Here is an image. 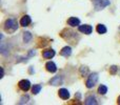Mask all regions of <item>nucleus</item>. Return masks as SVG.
<instances>
[{"label": "nucleus", "mask_w": 120, "mask_h": 105, "mask_svg": "<svg viewBox=\"0 0 120 105\" xmlns=\"http://www.w3.org/2000/svg\"><path fill=\"white\" fill-rule=\"evenodd\" d=\"M3 29L6 33L13 34L17 31V29H18V22L16 21V19H13V18L6 19L4 24H3Z\"/></svg>", "instance_id": "nucleus-1"}, {"label": "nucleus", "mask_w": 120, "mask_h": 105, "mask_svg": "<svg viewBox=\"0 0 120 105\" xmlns=\"http://www.w3.org/2000/svg\"><path fill=\"white\" fill-rule=\"evenodd\" d=\"M92 2H93L96 11H100L110 5V0H92Z\"/></svg>", "instance_id": "nucleus-2"}, {"label": "nucleus", "mask_w": 120, "mask_h": 105, "mask_svg": "<svg viewBox=\"0 0 120 105\" xmlns=\"http://www.w3.org/2000/svg\"><path fill=\"white\" fill-rule=\"evenodd\" d=\"M97 81H98V74H96V72L91 74L89 76V78H87V80H86V87L87 88H92V87H94L95 84L97 83Z\"/></svg>", "instance_id": "nucleus-3"}, {"label": "nucleus", "mask_w": 120, "mask_h": 105, "mask_svg": "<svg viewBox=\"0 0 120 105\" xmlns=\"http://www.w3.org/2000/svg\"><path fill=\"white\" fill-rule=\"evenodd\" d=\"M18 86H19V88H20L21 91H27L30 89V87H31V82H30L29 80H25V79H24V80L19 81Z\"/></svg>", "instance_id": "nucleus-4"}, {"label": "nucleus", "mask_w": 120, "mask_h": 105, "mask_svg": "<svg viewBox=\"0 0 120 105\" xmlns=\"http://www.w3.org/2000/svg\"><path fill=\"white\" fill-rule=\"evenodd\" d=\"M78 29H79V32L85 34V35H90V34H92V32H93V27H92L91 25H89V24L79 25Z\"/></svg>", "instance_id": "nucleus-5"}, {"label": "nucleus", "mask_w": 120, "mask_h": 105, "mask_svg": "<svg viewBox=\"0 0 120 105\" xmlns=\"http://www.w3.org/2000/svg\"><path fill=\"white\" fill-rule=\"evenodd\" d=\"M45 68H46V70L50 72H57V66L53 61H49L48 63L45 64Z\"/></svg>", "instance_id": "nucleus-6"}, {"label": "nucleus", "mask_w": 120, "mask_h": 105, "mask_svg": "<svg viewBox=\"0 0 120 105\" xmlns=\"http://www.w3.org/2000/svg\"><path fill=\"white\" fill-rule=\"evenodd\" d=\"M68 24L72 27L78 26V25L80 24V20H79L78 18H76V17H71V18L68 20Z\"/></svg>", "instance_id": "nucleus-7"}, {"label": "nucleus", "mask_w": 120, "mask_h": 105, "mask_svg": "<svg viewBox=\"0 0 120 105\" xmlns=\"http://www.w3.org/2000/svg\"><path fill=\"white\" fill-rule=\"evenodd\" d=\"M55 51L54 50H45L43 51V53H42V56H43L44 59H52L53 57L55 56Z\"/></svg>", "instance_id": "nucleus-8"}, {"label": "nucleus", "mask_w": 120, "mask_h": 105, "mask_svg": "<svg viewBox=\"0 0 120 105\" xmlns=\"http://www.w3.org/2000/svg\"><path fill=\"white\" fill-rule=\"evenodd\" d=\"M31 22H32V19H31V17L30 16H23L22 18H21V20H20V24L22 25V26H29L30 24H31Z\"/></svg>", "instance_id": "nucleus-9"}, {"label": "nucleus", "mask_w": 120, "mask_h": 105, "mask_svg": "<svg viewBox=\"0 0 120 105\" xmlns=\"http://www.w3.org/2000/svg\"><path fill=\"white\" fill-rule=\"evenodd\" d=\"M59 97L61 98L62 100H68V98H70V93H68V89L61 88V89H59Z\"/></svg>", "instance_id": "nucleus-10"}, {"label": "nucleus", "mask_w": 120, "mask_h": 105, "mask_svg": "<svg viewBox=\"0 0 120 105\" xmlns=\"http://www.w3.org/2000/svg\"><path fill=\"white\" fill-rule=\"evenodd\" d=\"M60 55L63 56V57H70L71 55H72V48L70 47V46H65V47H63L61 50V52H60Z\"/></svg>", "instance_id": "nucleus-11"}, {"label": "nucleus", "mask_w": 120, "mask_h": 105, "mask_svg": "<svg viewBox=\"0 0 120 105\" xmlns=\"http://www.w3.org/2000/svg\"><path fill=\"white\" fill-rule=\"evenodd\" d=\"M86 105H96L98 104L97 100H96L95 97H93V96H90V97H87L86 99H85V102H84Z\"/></svg>", "instance_id": "nucleus-12"}, {"label": "nucleus", "mask_w": 120, "mask_h": 105, "mask_svg": "<svg viewBox=\"0 0 120 105\" xmlns=\"http://www.w3.org/2000/svg\"><path fill=\"white\" fill-rule=\"evenodd\" d=\"M61 82H62V80H61V78H60L59 76L54 77V78L51 79V81H50V83L52 85H54V86H56V85H60L61 84Z\"/></svg>", "instance_id": "nucleus-13"}, {"label": "nucleus", "mask_w": 120, "mask_h": 105, "mask_svg": "<svg viewBox=\"0 0 120 105\" xmlns=\"http://www.w3.org/2000/svg\"><path fill=\"white\" fill-rule=\"evenodd\" d=\"M96 31H97L98 34H105L108 29H106L105 25H103V24H98L97 27H96Z\"/></svg>", "instance_id": "nucleus-14"}, {"label": "nucleus", "mask_w": 120, "mask_h": 105, "mask_svg": "<svg viewBox=\"0 0 120 105\" xmlns=\"http://www.w3.org/2000/svg\"><path fill=\"white\" fill-rule=\"evenodd\" d=\"M31 40H32V34L30 32L23 33V41H24V43H29Z\"/></svg>", "instance_id": "nucleus-15"}, {"label": "nucleus", "mask_w": 120, "mask_h": 105, "mask_svg": "<svg viewBox=\"0 0 120 105\" xmlns=\"http://www.w3.org/2000/svg\"><path fill=\"white\" fill-rule=\"evenodd\" d=\"M41 88H42V86L40 84H36V85H34V86H33V88H32V91H33L34 95H37V94L40 93Z\"/></svg>", "instance_id": "nucleus-16"}, {"label": "nucleus", "mask_w": 120, "mask_h": 105, "mask_svg": "<svg viewBox=\"0 0 120 105\" xmlns=\"http://www.w3.org/2000/svg\"><path fill=\"white\" fill-rule=\"evenodd\" d=\"M98 93L100 94V95H105L106 93H108V87L105 86V85H100L99 87H98Z\"/></svg>", "instance_id": "nucleus-17"}, {"label": "nucleus", "mask_w": 120, "mask_h": 105, "mask_svg": "<svg viewBox=\"0 0 120 105\" xmlns=\"http://www.w3.org/2000/svg\"><path fill=\"white\" fill-rule=\"evenodd\" d=\"M80 70H81V75H82V76H84V75H86L87 72H89V68H87L86 66H81Z\"/></svg>", "instance_id": "nucleus-18"}, {"label": "nucleus", "mask_w": 120, "mask_h": 105, "mask_svg": "<svg viewBox=\"0 0 120 105\" xmlns=\"http://www.w3.org/2000/svg\"><path fill=\"white\" fill-rule=\"evenodd\" d=\"M29 100H30L29 96H23V97L21 98V100H20V102H19V103H20V104H24V103H26Z\"/></svg>", "instance_id": "nucleus-19"}, {"label": "nucleus", "mask_w": 120, "mask_h": 105, "mask_svg": "<svg viewBox=\"0 0 120 105\" xmlns=\"http://www.w3.org/2000/svg\"><path fill=\"white\" fill-rule=\"evenodd\" d=\"M117 68H118V67H117V66H112V67H111V74H113V75H115V74H116V72H117Z\"/></svg>", "instance_id": "nucleus-20"}, {"label": "nucleus", "mask_w": 120, "mask_h": 105, "mask_svg": "<svg viewBox=\"0 0 120 105\" xmlns=\"http://www.w3.org/2000/svg\"><path fill=\"white\" fill-rule=\"evenodd\" d=\"M33 55H35V52H33V51H32V52L30 53V56H33Z\"/></svg>", "instance_id": "nucleus-21"}, {"label": "nucleus", "mask_w": 120, "mask_h": 105, "mask_svg": "<svg viewBox=\"0 0 120 105\" xmlns=\"http://www.w3.org/2000/svg\"><path fill=\"white\" fill-rule=\"evenodd\" d=\"M118 104H120V96H119V98H118Z\"/></svg>", "instance_id": "nucleus-22"}]
</instances>
